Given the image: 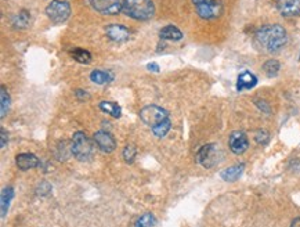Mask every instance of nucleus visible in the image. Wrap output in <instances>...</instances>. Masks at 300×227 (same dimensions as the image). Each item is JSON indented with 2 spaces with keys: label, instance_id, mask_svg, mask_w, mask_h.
<instances>
[{
  "label": "nucleus",
  "instance_id": "17",
  "mask_svg": "<svg viewBox=\"0 0 300 227\" xmlns=\"http://www.w3.org/2000/svg\"><path fill=\"white\" fill-rule=\"evenodd\" d=\"M159 36L165 40H172V42H177L183 39V32L176 28L175 25H166L165 28H162L159 32Z\"/></svg>",
  "mask_w": 300,
  "mask_h": 227
},
{
  "label": "nucleus",
  "instance_id": "30",
  "mask_svg": "<svg viewBox=\"0 0 300 227\" xmlns=\"http://www.w3.org/2000/svg\"><path fill=\"white\" fill-rule=\"evenodd\" d=\"M7 143H8L7 132L1 128V129H0V148H4V147L7 146Z\"/></svg>",
  "mask_w": 300,
  "mask_h": 227
},
{
  "label": "nucleus",
  "instance_id": "27",
  "mask_svg": "<svg viewBox=\"0 0 300 227\" xmlns=\"http://www.w3.org/2000/svg\"><path fill=\"white\" fill-rule=\"evenodd\" d=\"M255 140H256L257 144H262V146H264V144H267V143H269V140H270V134H269L267 130L260 129V130H257L256 134H255Z\"/></svg>",
  "mask_w": 300,
  "mask_h": 227
},
{
  "label": "nucleus",
  "instance_id": "11",
  "mask_svg": "<svg viewBox=\"0 0 300 227\" xmlns=\"http://www.w3.org/2000/svg\"><path fill=\"white\" fill-rule=\"evenodd\" d=\"M105 32H107V36L110 37L112 42H117V43L126 42L130 37V31L120 24H111L107 27Z\"/></svg>",
  "mask_w": 300,
  "mask_h": 227
},
{
  "label": "nucleus",
  "instance_id": "13",
  "mask_svg": "<svg viewBox=\"0 0 300 227\" xmlns=\"http://www.w3.org/2000/svg\"><path fill=\"white\" fill-rule=\"evenodd\" d=\"M15 163L20 170H30L39 166V158L32 153H21L15 157Z\"/></svg>",
  "mask_w": 300,
  "mask_h": 227
},
{
  "label": "nucleus",
  "instance_id": "7",
  "mask_svg": "<svg viewBox=\"0 0 300 227\" xmlns=\"http://www.w3.org/2000/svg\"><path fill=\"white\" fill-rule=\"evenodd\" d=\"M140 118H141V121L144 124L152 128L155 125L161 124L163 121L169 119V112L165 108L158 107V105H147L140 111Z\"/></svg>",
  "mask_w": 300,
  "mask_h": 227
},
{
  "label": "nucleus",
  "instance_id": "19",
  "mask_svg": "<svg viewBox=\"0 0 300 227\" xmlns=\"http://www.w3.org/2000/svg\"><path fill=\"white\" fill-rule=\"evenodd\" d=\"M90 79L97 85H105V83L112 81V73L107 72V71H101V69H94L93 72L90 73Z\"/></svg>",
  "mask_w": 300,
  "mask_h": 227
},
{
  "label": "nucleus",
  "instance_id": "1",
  "mask_svg": "<svg viewBox=\"0 0 300 227\" xmlns=\"http://www.w3.org/2000/svg\"><path fill=\"white\" fill-rule=\"evenodd\" d=\"M255 40L264 52L277 53L288 42V33L285 28L279 24H267L257 30Z\"/></svg>",
  "mask_w": 300,
  "mask_h": 227
},
{
  "label": "nucleus",
  "instance_id": "16",
  "mask_svg": "<svg viewBox=\"0 0 300 227\" xmlns=\"http://www.w3.org/2000/svg\"><path fill=\"white\" fill-rule=\"evenodd\" d=\"M14 198V189L13 187H6L1 191V197H0V209H1V218H6L8 212L10 204Z\"/></svg>",
  "mask_w": 300,
  "mask_h": 227
},
{
  "label": "nucleus",
  "instance_id": "32",
  "mask_svg": "<svg viewBox=\"0 0 300 227\" xmlns=\"http://www.w3.org/2000/svg\"><path fill=\"white\" fill-rule=\"evenodd\" d=\"M256 105H257V107H259V108H260V110H262V111H266V112H267V114H269V112H270V108H269V105H267V104H266V101H263V104H260V101H259V100H257V101H256Z\"/></svg>",
  "mask_w": 300,
  "mask_h": 227
},
{
  "label": "nucleus",
  "instance_id": "2",
  "mask_svg": "<svg viewBox=\"0 0 300 227\" xmlns=\"http://www.w3.org/2000/svg\"><path fill=\"white\" fill-rule=\"evenodd\" d=\"M123 13L127 17L139 21H147L155 14L152 0H124Z\"/></svg>",
  "mask_w": 300,
  "mask_h": 227
},
{
  "label": "nucleus",
  "instance_id": "28",
  "mask_svg": "<svg viewBox=\"0 0 300 227\" xmlns=\"http://www.w3.org/2000/svg\"><path fill=\"white\" fill-rule=\"evenodd\" d=\"M36 191L39 195H49L52 193V186L47 183V182H42V183L37 186Z\"/></svg>",
  "mask_w": 300,
  "mask_h": 227
},
{
  "label": "nucleus",
  "instance_id": "20",
  "mask_svg": "<svg viewBox=\"0 0 300 227\" xmlns=\"http://www.w3.org/2000/svg\"><path fill=\"white\" fill-rule=\"evenodd\" d=\"M0 100H1V104H0V117L4 118L6 114L10 110V104H11V98H10V95H8L7 89L4 86H1V90H0Z\"/></svg>",
  "mask_w": 300,
  "mask_h": 227
},
{
  "label": "nucleus",
  "instance_id": "9",
  "mask_svg": "<svg viewBox=\"0 0 300 227\" xmlns=\"http://www.w3.org/2000/svg\"><path fill=\"white\" fill-rule=\"evenodd\" d=\"M228 146L234 154H243L249 147V139L246 133L241 132V130H235L231 133L230 139H228Z\"/></svg>",
  "mask_w": 300,
  "mask_h": 227
},
{
  "label": "nucleus",
  "instance_id": "33",
  "mask_svg": "<svg viewBox=\"0 0 300 227\" xmlns=\"http://www.w3.org/2000/svg\"><path fill=\"white\" fill-rule=\"evenodd\" d=\"M291 227H300V218L293 219L292 223H291Z\"/></svg>",
  "mask_w": 300,
  "mask_h": 227
},
{
  "label": "nucleus",
  "instance_id": "12",
  "mask_svg": "<svg viewBox=\"0 0 300 227\" xmlns=\"http://www.w3.org/2000/svg\"><path fill=\"white\" fill-rule=\"evenodd\" d=\"M277 8L284 17H296L300 14V0H277Z\"/></svg>",
  "mask_w": 300,
  "mask_h": 227
},
{
  "label": "nucleus",
  "instance_id": "26",
  "mask_svg": "<svg viewBox=\"0 0 300 227\" xmlns=\"http://www.w3.org/2000/svg\"><path fill=\"white\" fill-rule=\"evenodd\" d=\"M122 155H123L124 161L127 162V163H133L134 158H136V155H137V148L133 146V144H127V146L123 148Z\"/></svg>",
  "mask_w": 300,
  "mask_h": 227
},
{
  "label": "nucleus",
  "instance_id": "29",
  "mask_svg": "<svg viewBox=\"0 0 300 227\" xmlns=\"http://www.w3.org/2000/svg\"><path fill=\"white\" fill-rule=\"evenodd\" d=\"M75 96H76V98H78L79 101H85V100H89V98H90L88 92H86V90H82V89L75 90Z\"/></svg>",
  "mask_w": 300,
  "mask_h": 227
},
{
  "label": "nucleus",
  "instance_id": "6",
  "mask_svg": "<svg viewBox=\"0 0 300 227\" xmlns=\"http://www.w3.org/2000/svg\"><path fill=\"white\" fill-rule=\"evenodd\" d=\"M46 14L47 17L56 24H61L65 22L69 15H71V6L68 1H62V0H53L52 3H49V6L46 7Z\"/></svg>",
  "mask_w": 300,
  "mask_h": 227
},
{
  "label": "nucleus",
  "instance_id": "31",
  "mask_svg": "<svg viewBox=\"0 0 300 227\" xmlns=\"http://www.w3.org/2000/svg\"><path fill=\"white\" fill-rule=\"evenodd\" d=\"M147 69L151 72H159V65L156 63H150V64H147Z\"/></svg>",
  "mask_w": 300,
  "mask_h": 227
},
{
  "label": "nucleus",
  "instance_id": "5",
  "mask_svg": "<svg viewBox=\"0 0 300 227\" xmlns=\"http://www.w3.org/2000/svg\"><path fill=\"white\" fill-rule=\"evenodd\" d=\"M198 15L204 20L217 18L223 11L221 0H192Z\"/></svg>",
  "mask_w": 300,
  "mask_h": 227
},
{
  "label": "nucleus",
  "instance_id": "24",
  "mask_svg": "<svg viewBox=\"0 0 300 227\" xmlns=\"http://www.w3.org/2000/svg\"><path fill=\"white\" fill-rule=\"evenodd\" d=\"M170 126H172L170 119H166V121H163L161 124L152 126V132H154L156 137H165L169 130H170Z\"/></svg>",
  "mask_w": 300,
  "mask_h": 227
},
{
  "label": "nucleus",
  "instance_id": "21",
  "mask_svg": "<svg viewBox=\"0 0 300 227\" xmlns=\"http://www.w3.org/2000/svg\"><path fill=\"white\" fill-rule=\"evenodd\" d=\"M100 108H101V111L110 114L111 117L114 118H119L122 115L120 107H119L117 103H114V101H101V103H100Z\"/></svg>",
  "mask_w": 300,
  "mask_h": 227
},
{
  "label": "nucleus",
  "instance_id": "14",
  "mask_svg": "<svg viewBox=\"0 0 300 227\" xmlns=\"http://www.w3.org/2000/svg\"><path fill=\"white\" fill-rule=\"evenodd\" d=\"M257 85V78L252 72H242L238 75L237 79V90L242 92V90H249V89L255 88Z\"/></svg>",
  "mask_w": 300,
  "mask_h": 227
},
{
  "label": "nucleus",
  "instance_id": "18",
  "mask_svg": "<svg viewBox=\"0 0 300 227\" xmlns=\"http://www.w3.org/2000/svg\"><path fill=\"white\" fill-rule=\"evenodd\" d=\"M262 69L266 73V76L274 78V76H277L279 73L281 64H279V61H277V60H267L263 64V66H262Z\"/></svg>",
  "mask_w": 300,
  "mask_h": 227
},
{
  "label": "nucleus",
  "instance_id": "4",
  "mask_svg": "<svg viewBox=\"0 0 300 227\" xmlns=\"http://www.w3.org/2000/svg\"><path fill=\"white\" fill-rule=\"evenodd\" d=\"M220 157H221V151L219 150V146L214 143H210V144L202 146L198 150L195 160L201 166L210 169L219 163L220 160H221Z\"/></svg>",
  "mask_w": 300,
  "mask_h": 227
},
{
  "label": "nucleus",
  "instance_id": "3",
  "mask_svg": "<svg viewBox=\"0 0 300 227\" xmlns=\"http://www.w3.org/2000/svg\"><path fill=\"white\" fill-rule=\"evenodd\" d=\"M71 153L79 161H88L94 153V146L83 132H76L73 134L71 143Z\"/></svg>",
  "mask_w": 300,
  "mask_h": 227
},
{
  "label": "nucleus",
  "instance_id": "10",
  "mask_svg": "<svg viewBox=\"0 0 300 227\" xmlns=\"http://www.w3.org/2000/svg\"><path fill=\"white\" fill-rule=\"evenodd\" d=\"M94 140L95 146L98 147L100 151L110 154L112 153L115 148H117V141L114 139V136L110 132H105V130H98L94 133Z\"/></svg>",
  "mask_w": 300,
  "mask_h": 227
},
{
  "label": "nucleus",
  "instance_id": "23",
  "mask_svg": "<svg viewBox=\"0 0 300 227\" xmlns=\"http://www.w3.org/2000/svg\"><path fill=\"white\" fill-rule=\"evenodd\" d=\"M30 13L25 11V10H22V11H20L18 14L14 15V18H13V25H14L15 28H27L28 24H30Z\"/></svg>",
  "mask_w": 300,
  "mask_h": 227
},
{
  "label": "nucleus",
  "instance_id": "8",
  "mask_svg": "<svg viewBox=\"0 0 300 227\" xmlns=\"http://www.w3.org/2000/svg\"><path fill=\"white\" fill-rule=\"evenodd\" d=\"M91 6L100 14L117 15L123 11L124 0H91Z\"/></svg>",
  "mask_w": 300,
  "mask_h": 227
},
{
  "label": "nucleus",
  "instance_id": "25",
  "mask_svg": "<svg viewBox=\"0 0 300 227\" xmlns=\"http://www.w3.org/2000/svg\"><path fill=\"white\" fill-rule=\"evenodd\" d=\"M72 57L73 60H76L81 64H89L91 61V54L83 49H75L72 52Z\"/></svg>",
  "mask_w": 300,
  "mask_h": 227
},
{
  "label": "nucleus",
  "instance_id": "15",
  "mask_svg": "<svg viewBox=\"0 0 300 227\" xmlns=\"http://www.w3.org/2000/svg\"><path fill=\"white\" fill-rule=\"evenodd\" d=\"M243 169H245V165H243V163H240V165H235V166H231V168L224 169V170L220 173V176H221V179L226 180V182H235V180H238L242 176Z\"/></svg>",
  "mask_w": 300,
  "mask_h": 227
},
{
  "label": "nucleus",
  "instance_id": "22",
  "mask_svg": "<svg viewBox=\"0 0 300 227\" xmlns=\"http://www.w3.org/2000/svg\"><path fill=\"white\" fill-rule=\"evenodd\" d=\"M155 223H156V218L154 216V213L147 212L136 220L134 227H154Z\"/></svg>",
  "mask_w": 300,
  "mask_h": 227
}]
</instances>
